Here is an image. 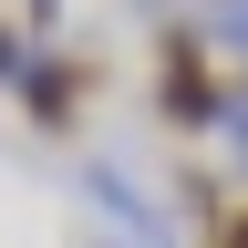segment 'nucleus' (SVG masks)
<instances>
[{"mask_svg": "<svg viewBox=\"0 0 248 248\" xmlns=\"http://www.w3.org/2000/svg\"><path fill=\"white\" fill-rule=\"evenodd\" d=\"M217 104H228V83H217V52H207L197 11L155 21V114H166L176 135H207V124H217Z\"/></svg>", "mask_w": 248, "mask_h": 248, "instance_id": "f257e3e1", "label": "nucleus"}, {"mask_svg": "<svg viewBox=\"0 0 248 248\" xmlns=\"http://www.w3.org/2000/svg\"><path fill=\"white\" fill-rule=\"evenodd\" d=\"M93 93H104V62H93V52H62V42L42 52V42H31V73L11 83V104H21L31 124H42V135H73Z\"/></svg>", "mask_w": 248, "mask_h": 248, "instance_id": "f03ea898", "label": "nucleus"}, {"mask_svg": "<svg viewBox=\"0 0 248 248\" xmlns=\"http://www.w3.org/2000/svg\"><path fill=\"white\" fill-rule=\"evenodd\" d=\"M73 197L104 217V238H135V248H145V238H176V217L135 186V166H124V155H83V166H73Z\"/></svg>", "mask_w": 248, "mask_h": 248, "instance_id": "7ed1b4c3", "label": "nucleus"}, {"mask_svg": "<svg viewBox=\"0 0 248 248\" xmlns=\"http://www.w3.org/2000/svg\"><path fill=\"white\" fill-rule=\"evenodd\" d=\"M197 31H207V52H217V62H248V0H207Z\"/></svg>", "mask_w": 248, "mask_h": 248, "instance_id": "20e7f679", "label": "nucleus"}, {"mask_svg": "<svg viewBox=\"0 0 248 248\" xmlns=\"http://www.w3.org/2000/svg\"><path fill=\"white\" fill-rule=\"evenodd\" d=\"M207 135H217V155H228V176L248 186V83H228V104H217Z\"/></svg>", "mask_w": 248, "mask_h": 248, "instance_id": "39448f33", "label": "nucleus"}, {"mask_svg": "<svg viewBox=\"0 0 248 248\" xmlns=\"http://www.w3.org/2000/svg\"><path fill=\"white\" fill-rule=\"evenodd\" d=\"M166 186H176L186 217H217V207H228V176H207V166H186V176H166Z\"/></svg>", "mask_w": 248, "mask_h": 248, "instance_id": "423d86ee", "label": "nucleus"}, {"mask_svg": "<svg viewBox=\"0 0 248 248\" xmlns=\"http://www.w3.org/2000/svg\"><path fill=\"white\" fill-rule=\"evenodd\" d=\"M21 73H31V31H21V21H11V11H0V93H11V83H21Z\"/></svg>", "mask_w": 248, "mask_h": 248, "instance_id": "0eeeda50", "label": "nucleus"}, {"mask_svg": "<svg viewBox=\"0 0 248 248\" xmlns=\"http://www.w3.org/2000/svg\"><path fill=\"white\" fill-rule=\"evenodd\" d=\"M21 31H42V52H52V31H62V0H21Z\"/></svg>", "mask_w": 248, "mask_h": 248, "instance_id": "6e6552de", "label": "nucleus"}, {"mask_svg": "<svg viewBox=\"0 0 248 248\" xmlns=\"http://www.w3.org/2000/svg\"><path fill=\"white\" fill-rule=\"evenodd\" d=\"M124 11H135V21H176V0H124Z\"/></svg>", "mask_w": 248, "mask_h": 248, "instance_id": "1a4fd4ad", "label": "nucleus"}, {"mask_svg": "<svg viewBox=\"0 0 248 248\" xmlns=\"http://www.w3.org/2000/svg\"><path fill=\"white\" fill-rule=\"evenodd\" d=\"M93 248H135V238H93ZM145 248H186V238H145Z\"/></svg>", "mask_w": 248, "mask_h": 248, "instance_id": "9d476101", "label": "nucleus"}, {"mask_svg": "<svg viewBox=\"0 0 248 248\" xmlns=\"http://www.w3.org/2000/svg\"><path fill=\"white\" fill-rule=\"evenodd\" d=\"M217 248H248V238H238V228H228V217H217Z\"/></svg>", "mask_w": 248, "mask_h": 248, "instance_id": "9b49d317", "label": "nucleus"}, {"mask_svg": "<svg viewBox=\"0 0 248 248\" xmlns=\"http://www.w3.org/2000/svg\"><path fill=\"white\" fill-rule=\"evenodd\" d=\"M228 228H238V238H248V207H228Z\"/></svg>", "mask_w": 248, "mask_h": 248, "instance_id": "f8f14e48", "label": "nucleus"}]
</instances>
